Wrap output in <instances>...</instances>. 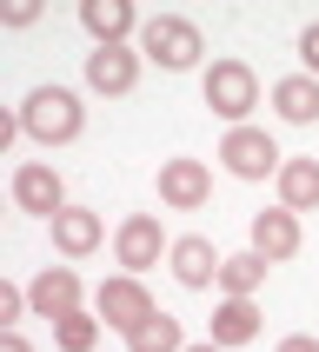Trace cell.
<instances>
[{
  "label": "cell",
  "instance_id": "obj_18",
  "mask_svg": "<svg viewBox=\"0 0 319 352\" xmlns=\"http://www.w3.org/2000/svg\"><path fill=\"white\" fill-rule=\"evenodd\" d=\"M259 286H266V259L246 246V253H226V266H219V293L226 299H253Z\"/></svg>",
  "mask_w": 319,
  "mask_h": 352
},
{
  "label": "cell",
  "instance_id": "obj_3",
  "mask_svg": "<svg viewBox=\"0 0 319 352\" xmlns=\"http://www.w3.org/2000/svg\"><path fill=\"white\" fill-rule=\"evenodd\" d=\"M199 94H206V107H213L219 120H233V126H246V113L259 107V74L246 67V60H213L206 74H199Z\"/></svg>",
  "mask_w": 319,
  "mask_h": 352
},
{
  "label": "cell",
  "instance_id": "obj_16",
  "mask_svg": "<svg viewBox=\"0 0 319 352\" xmlns=\"http://www.w3.org/2000/svg\"><path fill=\"white\" fill-rule=\"evenodd\" d=\"M273 113L286 120V126H313V120H319V80L313 74L273 80Z\"/></svg>",
  "mask_w": 319,
  "mask_h": 352
},
{
  "label": "cell",
  "instance_id": "obj_10",
  "mask_svg": "<svg viewBox=\"0 0 319 352\" xmlns=\"http://www.w3.org/2000/svg\"><path fill=\"white\" fill-rule=\"evenodd\" d=\"M140 47H94L87 54V87L94 94H107V100H120V94H133L140 87Z\"/></svg>",
  "mask_w": 319,
  "mask_h": 352
},
{
  "label": "cell",
  "instance_id": "obj_11",
  "mask_svg": "<svg viewBox=\"0 0 319 352\" xmlns=\"http://www.w3.org/2000/svg\"><path fill=\"white\" fill-rule=\"evenodd\" d=\"M27 306H34V319L60 326L67 313H80V273L74 266H47V273L27 286Z\"/></svg>",
  "mask_w": 319,
  "mask_h": 352
},
{
  "label": "cell",
  "instance_id": "obj_2",
  "mask_svg": "<svg viewBox=\"0 0 319 352\" xmlns=\"http://www.w3.org/2000/svg\"><path fill=\"white\" fill-rule=\"evenodd\" d=\"M140 54L153 60V67H166V74H186V67H199L206 40H199V27L186 14H153L140 27Z\"/></svg>",
  "mask_w": 319,
  "mask_h": 352
},
{
  "label": "cell",
  "instance_id": "obj_21",
  "mask_svg": "<svg viewBox=\"0 0 319 352\" xmlns=\"http://www.w3.org/2000/svg\"><path fill=\"white\" fill-rule=\"evenodd\" d=\"M34 313V306H27V286H14V279H7V286H0V326H7V333H20V319Z\"/></svg>",
  "mask_w": 319,
  "mask_h": 352
},
{
  "label": "cell",
  "instance_id": "obj_24",
  "mask_svg": "<svg viewBox=\"0 0 319 352\" xmlns=\"http://www.w3.org/2000/svg\"><path fill=\"white\" fill-rule=\"evenodd\" d=\"M0 352H34V346H27L20 333H7V339H0Z\"/></svg>",
  "mask_w": 319,
  "mask_h": 352
},
{
  "label": "cell",
  "instance_id": "obj_4",
  "mask_svg": "<svg viewBox=\"0 0 319 352\" xmlns=\"http://www.w3.org/2000/svg\"><path fill=\"white\" fill-rule=\"evenodd\" d=\"M219 166H226L233 179H279L286 153H279L273 133H259V126H226V140H219Z\"/></svg>",
  "mask_w": 319,
  "mask_h": 352
},
{
  "label": "cell",
  "instance_id": "obj_8",
  "mask_svg": "<svg viewBox=\"0 0 319 352\" xmlns=\"http://www.w3.org/2000/svg\"><path fill=\"white\" fill-rule=\"evenodd\" d=\"M14 206L34 213V219L67 213V186H60V173L47 166V160H20V166H14Z\"/></svg>",
  "mask_w": 319,
  "mask_h": 352
},
{
  "label": "cell",
  "instance_id": "obj_20",
  "mask_svg": "<svg viewBox=\"0 0 319 352\" xmlns=\"http://www.w3.org/2000/svg\"><path fill=\"white\" fill-rule=\"evenodd\" d=\"M54 346H60V352H94V346H100V313H87V306L67 313V319L54 326Z\"/></svg>",
  "mask_w": 319,
  "mask_h": 352
},
{
  "label": "cell",
  "instance_id": "obj_14",
  "mask_svg": "<svg viewBox=\"0 0 319 352\" xmlns=\"http://www.w3.org/2000/svg\"><path fill=\"white\" fill-rule=\"evenodd\" d=\"M47 226H54V246H60L67 259H87L100 239H107V219H100L94 206H67V213H54Z\"/></svg>",
  "mask_w": 319,
  "mask_h": 352
},
{
  "label": "cell",
  "instance_id": "obj_15",
  "mask_svg": "<svg viewBox=\"0 0 319 352\" xmlns=\"http://www.w3.org/2000/svg\"><path fill=\"white\" fill-rule=\"evenodd\" d=\"M259 326H266V319H259L253 299H219V306H213V326H206V339H213V346H253Z\"/></svg>",
  "mask_w": 319,
  "mask_h": 352
},
{
  "label": "cell",
  "instance_id": "obj_19",
  "mask_svg": "<svg viewBox=\"0 0 319 352\" xmlns=\"http://www.w3.org/2000/svg\"><path fill=\"white\" fill-rule=\"evenodd\" d=\"M126 352H186L179 319H173V313H153L146 326H133V333H126Z\"/></svg>",
  "mask_w": 319,
  "mask_h": 352
},
{
  "label": "cell",
  "instance_id": "obj_23",
  "mask_svg": "<svg viewBox=\"0 0 319 352\" xmlns=\"http://www.w3.org/2000/svg\"><path fill=\"white\" fill-rule=\"evenodd\" d=\"M279 352H319V339H306V333H293V339H279Z\"/></svg>",
  "mask_w": 319,
  "mask_h": 352
},
{
  "label": "cell",
  "instance_id": "obj_22",
  "mask_svg": "<svg viewBox=\"0 0 319 352\" xmlns=\"http://www.w3.org/2000/svg\"><path fill=\"white\" fill-rule=\"evenodd\" d=\"M299 74L319 80V20H313V27H299Z\"/></svg>",
  "mask_w": 319,
  "mask_h": 352
},
{
  "label": "cell",
  "instance_id": "obj_6",
  "mask_svg": "<svg viewBox=\"0 0 319 352\" xmlns=\"http://www.w3.org/2000/svg\"><path fill=\"white\" fill-rule=\"evenodd\" d=\"M166 253H173V239L160 233V219H153V213H126V219L113 226V259H120V273H133V279H140V273H153Z\"/></svg>",
  "mask_w": 319,
  "mask_h": 352
},
{
  "label": "cell",
  "instance_id": "obj_25",
  "mask_svg": "<svg viewBox=\"0 0 319 352\" xmlns=\"http://www.w3.org/2000/svg\"><path fill=\"white\" fill-rule=\"evenodd\" d=\"M186 352H226V346H213V339H199V346H186Z\"/></svg>",
  "mask_w": 319,
  "mask_h": 352
},
{
  "label": "cell",
  "instance_id": "obj_17",
  "mask_svg": "<svg viewBox=\"0 0 319 352\" xmlns=\"http://www.w3.org/2000/svg\"><path fill=\"white\" fill-rule=\"evenodd\" d=\"M273 186L286 213H319V160H286Z\"/></svg>",
  "mask_w": 319,
  "mask_h": 352
},
{
  "label": "cell",
  "instance_id": "obj_7",
  "mask_svg": "<svg viewBox=\"0 0 319 352\" xmlns=\"http://www.w3.org/2000/svg\"><path fill=\"white\" fill-rule=\"evenodd\" d=\"M213 199V166L206 160H160V206H173V213H199Z\"/></svg>",
  "mask_w": 319,
  "mask_h": 352
},
{
  "label": "cell",
  "instance_id": "obj_13",
  "mask_svg": "<svg viewBox=\"0 0 319 352\" xmlns=\"http://www.w3.org/2000/svg\"><path fill=\"white\" fill-rule=\"evenodd\" d=\"M299 246H306V233H299V213H286V206H273V213H253V253L266 259V266L293 259Z\"/></svg>",
  "mask_w": 319,
  "mask_h": 352
},
{
  "label": "cell",
  "instance_id": "obj_12",
  "mask_svg": "<svg viewBox=\"0 0 319 352\" xmlns=\"http://www.w3.org/2000/svg\"><path fill=\"white\" fill-rule=\"evenodd\" d=\"M80 27L94 34V47H126V34L146 20L133 14V0H80Z\"/></svg>",
  "mask_w": 319,
  "mask_h": 352
},
{
  "label": "cell",
  "instance_id": "obj_9",
  "mask_svg": "<svg viewBox=\"0 0 319 352\" xmlns=\"http://www.w3.org/2000/svg\"><path fill=\"white\" fill-rule=\"evenodd\" d=\"M166 266H173V279L186 286V293H206V286H219V266H226V259L213 253L206 233H179L173 253H166Z\"/></svg>",
  "mask_w": 319,
  "mask_h": 352
},
{
  "label": "cell",
  "instance_id": "obj_1",
  "mask_svg": "<svg viewBox=\"0 0 319 352\" xmlns=\"http://www.w3.org/2000/svg\"><path fill=\"white\" fill-rule=\"evenodd\" d=\"M20 133L40 140V146H67V140H80V126H87V107H80L74 87H34V94L20 100Z\"/></svg>",
  "mask_w": 319,
  "mask_h": 352
},
{
  "label": "cell",
  "instance_id": "obj_5",
  "mask_svg": "<svg viewBox=\"0 0 319 352\" xmlns=\"http://www.w3.org/2000/svg\"><path fill=\"white\" fill-rule=\"evenodd\" d=\"M94 313H100V326H113V333H133V326H146V319H153L160 306H153V293H146V279L113 273V279H100Z\"/></svg>",
  "mask_w": 319,
  "mask_h": 352
}]
</instances>
